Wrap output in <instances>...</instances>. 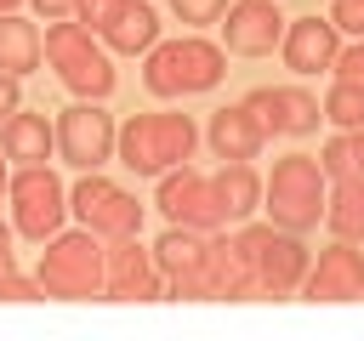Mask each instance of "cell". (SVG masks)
<instances>
[{
	"label": "cell",
	"instance_id": "obj_9",
	"mask_svg": "<svg viewBox=\"0 0 364 341\" xmlns=\"http://www.w3.org/2000/svg\"><path fill=\"white\" fill-rule=\"evenodd\" d=\"M57 159H68L74 170H102L108 159H114V114H102V102H74V108H63L57 114Z\"/></svg>",
	"mask_w": 364,
	"mask_h": 341
},
{
	"label": "cell",
	"instance_id": "obj_12",
	"mask_svg": "<svg viewBox=\"0 0 364 341\" xmlns=\"http://www.w3.org/2000/svg\"><path fill=\"white\" fill-rule=\"evenodd\" d=\"M245 108L262 119L267 136H313L318 119H324L318 97L301 91V85H256V91L245 97Z\"/></svg>",
	"mask_w": 364,
	"mask_h": 341
},
{
	"label": "cell",
	"instance_id": "obj_18",
	"mask_svg": "<svg viewBox=\"0 0 364 341\" xmlns=\"http://www.w3.org/2000/svg\"><path fill=\"white\" fill-rule=\"evenodd\" d=\"M210 148H216V159H256L262 153V142H267V131H262V119L239 102V108H216L210 114Z\"/></svg>",
	"mask_w": 364,
	"mask_h": 341
},
{
	"label": "cell",
	"instance_id": "obj_5",
	"mask_svg": "<svg viewBox=\"0 0 364 341\" xmlns=\"http://www.w3.org/2000/svg\"><path fill=\"white\" fill-rule=\"evenodd\" d=\"M233 244H239V256L256 273V296H290V290H301L307 261H313V250L301 244V233H284L273 222H239Z\"/></svg>",
	"mask_w": 364,
	"mask_h": 341
},
{
	"label": "cell",
	"instance_id": "obj_6",
	"mask_svg": "<svg viewBox=\"0 0 364 341\" xmlns=\"http://www.w3.org/2000/svg\"><path fill=\"white\" fill-rule=\"evenodd\" d=\"M165 290L176 301H245V296H256V273H250V261L239 256V244L228 233H210L205 256L188 273L165 278Z\"/></svg>",
	"mask_w": 364,
	"mask_h": 341
},
{
	"label": "cell",
	"instance_id": "obj_33",
	"mask_svg": "<svg viewBox=\"0 0 364 341\" xmlns=\"http://www.w3.org/2000/svg\"><path fill=\"white\" fill-rule=\"evenodd\" d=\"M40 17H74V0H34Z\"/></svg>",
	"mask_w": 364,
	"mask_h": 341
},
{
	"label": "cell",
	"instance_id": "obj_36",
	"mask_svg": "<svg viewBox=\"0 0 364 341\" xmlns=\"http://www.w3.org/2000/svg\"><path fill=\"white\" fill-rule=\"evenodd\" d=\"M6 176H11V170H6V153H0V193H6Z\"/></svg>",
	"mask_w": 364,
	"mask_h": 341
},
{
	"label": "cell",
	"instance_id": "obj_35",
	"mask_svg": "<svg viewBox=\"0 0 364 341\" xmlns=\"http://www.w3.org/2000/svg\"><path fill=\"white\" fill-rule=\"evenodd\" d=\"M11 273H17V250H11V244H0V284H6Z\"/></svg>",
	"mask_w": 364,
	"mask_h": 341
},
{
	"label": "cell",
	"instance_id": "obj_3",
	"mask_svg": "<svg viewBox=\"0 0 364 341\" xmlns=\"http://www.w3.org/2000/svg\"><path fill=\"white\" fill-rule=\"evenodd\" d=\"M34 278H40V296H57V301L102 296V239L91 227H74V233L57 227L34 261Z\"/></svg>",
	"mask_w": 364,
	"mask_h": 341
},
{
	"label": "cell",
	"instance_id": "obj_8",
	"mask_svg": "<svg viewBox=\"0 0 364 341\" xmlns=\"http://www.w3.org/2000/svg\"><path fill=\"white\" fill-rule=\"evenodd\" d=\"M68 210L80 216V227H91L97 239H131L142 233V205L136 193H125L119 182H108L102 170H80L74 193H68Z\"/></svg>",
	"mask_w": 364,
	"mask_h": 341
},
{
	"label": "cell",
	"instance_id": "obj_19",
	"mask_svg": "<svg viewBox=\"0 0 364 341\" xmlns=\"http://www.w3.org/2000/svg\"><path fill=\"white\" fill-rule=\"evenodd\" d=\"M102 40H108V51H125V57L148 51V45L159 40V17H154V6H148V0H125V6L102 23Z\"/></svg>",
	"mask_w": 364,
	"mask_h": 341
},
{
	"label": "cell",
	"instance_id": "obj_4",
	"mask_svg": "<svg viewBox=\"0 0 364 341\" xmlns=\"http://www.w3.org/2000/svg\"><path fill=\"white\" fill-rule=\"evenodd\" d=\"M324 182H330V176L318 170L313 153H284V159L273 165V176L262 182V210H267V222L284 227V233L318 227V216H324Z\"/></svg>",
	"mask_w": 364,
	"mask_h": 341
},
{
	"label": "cell",
	"instance_id": "obj_34",
	"mask_svg": "<svg viewBox=\"0 0 364 341\" xmlns=\"http://www.w3.org/2000/svg\"><path fill=\"white\" fill-rule=\"evenodd\" d=\"M347 148H353V165L364 170V125H358V131H347Z\"/></svg>",
	"mask_w": 364,
	"mask_h": 341
},
{
	"label": "cell",
	"instance_id": "obj_38",
	"mask_svg": "<svg viewBox=\"0 0 364 341\" xmlns=\"http://www.w3.org/2000/svg\"><path fill=\"white\" fill-rule=\"evenodd\" d=\"M0 11H17V0H0Z\"/></svg>",
	"mask_w": 364,
	"mask_h": 341
},
{
	"label": "cell",
	"instance_id": "obj_10",
	"mask_svg": "<svg viewBox=\"0 0 364 341\" xmlns=\"http://www.w3.org/2000/svg\"><path fill=\"white\" fill-rule=\"evenodd\" d=\"M102 296L108 301H159L165 296V273L154 267V250L136 233L102 244Z\"/></svg>",
	"mask_w": 364,
	"mask_h": 341
},
{
	"label": "cell",
	"instance_id": "obj_31",
	"mask_svg": "<svg viewBox=\"0 0 364 341\" xmlns=\"http://www.w3.org/2000/svg\"><path fill=\"white\" fill-rule=\"evenodd\" d=\"M34 296H40V278H28V273H11L0 284V301H34Z\"/></svg>",
	"mask_w": 364,
	"mask_h": 341
},
{
	"label": "cell",
	"instance_id": "obj_30",
	"mask_svg": "<svg viewBox=\"0 0 364 341\" xmlns=\"http://www.w3.org/2000/svg\"><path fill=\"white\" fill-rule=\"evenodd\" d=\"M330 23L358 40V34H364V0H336V6H330Z\"/></svg>",
	"mask_w": 364,
	"mask_h": 341
},
{
	"label": "cell",
	"instance_id": "obj_23",
	"mask_svg": "<svg viewBox=\"0 0 364 341\" xmlns=\"http://www.w3.org/2000/svg\"><path fill=\"white\" fill-rule=\"evenodd\" d=\"M0 68L17 74V80L28 68H40V28L17 11H0Z\"/></svg>",
	"mask_w": 364,
	"mask_h": 341
},
{
	"label": "cell",
	"instance_id": "obj_13",
	"mask_svg": "<svg viewBox=\"0 0 364 341\" xmlns=\"http://www.w3.org/2000/svg\"><path fill=\"white\" fill-rule=\"evenodd\" d=\"M301 290H307V301H358L364 296V250H353V239H336L330 250H318V261H307Z\"/></svg>",
	"mask_w": 364,
	"mask_h": 341
},
{
	"label": "cell",
	"instance_id": "obj_25",
	"mask_svg": "<svg viewBox=\"0 0 364 341\" xmlns=\"http://www.w3.org/2000/svg\"><path fill=\"white\" fill-rule=\"evenodd\" d=\"M324 119L336 125V131H358L364 125V85H353V80H336L330 91H324Z\"/></svg>",
	"mask_w": 364,
	"mask_h": 341
},
{
	"label": "cell",
	"instance_id": "obj_26",
	"mask_svg": "<svg viewBox=\"0 0 364 341\" xmlns=\"http://www.w3.org/2000/svg\"><path fill=\"white\" fill-rule=\"evenodd\" d=\"M171 11H176V23H188V28H205V23H222L228 0H171Z\"/></svg>",
	"mask_w": 364,
	"mask_h": 341
},
{
	"label": "cell",
	"instance_id": "obj_15",
	"mask_svg": "<svg viewBox=\"0 0 364 341\" xmlns=\"http://www.w3.org/2000/svg\"><path fill=\"white\" fill-rule=\"evenodd\" d=\"M279 51H284V68H296V74H318V68L336 63V51H341V28H336L330 17H284Z\"/></svg>",
	"mask_w": 364,
	"mask_h": 341
},
{
	"label": "cell",
	"instance_id": "obj_17",
	"mask_svg": "<svg viewBox=\"0 0 364 341\" xmlns=\"http://www.w3.org/2000/svg\"><path fill=\"white\" fill-rule=\"evenodd\" d=\"M210 188H216V205H222V227L233 222H250L256 210H262V176H256V165L250 159H222V170L210 176Z\"/></svg>",
	"mask_w": 364,
	"mask_h": 341
},
{
	"label": "cell",
	"instance_id": "obj_1",
	"mask_svg": "<svg viewBox=\"0 0 364 341\" xmlns=\"http://www.w3.org/2000/svg\"><path fill=\"white\" fill-rule=\"evenodd\" d=\"M228 74V51L205 34H182V40H154L148 45V91L154 97H193V91H210L222 85Z\"/></svg>",
	"mask_w": 364,
	"mask_h": 341
},
{
	"label": "cell",
	"instance_id": "obj_24",
	"mask_svg": "<svg viewBox=\"0 0 364 341\" xmlns=\"http://www.w3.org/2000/svg\"><path fill=\"white\" fill-rule=\"evenodd\" d=\"M85 45H91V28H85V23H74V17H51V28H46V40H40V57L57 68V63L80 57Z\"/></svg>",
	"mask_w": 364,
	"mask_h": 341
},
{
	"label": "cell",
	"instance_id": "obj_37",
	"mask_svg": "<svg viewBox=\"0 0 364 341\" xmlns=\"http://www.w3.org/2000/svg\"><path fill=\"white\" fill-rule=\"evenodd\" d=\"M0 244H11V227H6V222H0Z\"/></svg>",
	"mask_w": 364,
	"mask_h": 341
},
{
	"label": "cell",
	"instance_id": "obj_21",
	"mask_svg": "<svg viewBox=\"0 0 364 341\" xmlns=\"http://www.w3.org/2000/svg\"><path fill=\"white\" fill-rule=\"evenodd\" d=\"M57 80H63L74 97H85V102L114 97V63H108L97 45H85V51H80V57H68V63H57Z\"/></svg>",
	"mask_w": 364,
	"mask_h": 341
},
{
	"label": "cell",
	"instance_id": "obj_7",
	"mask_svg": "<svg viewBox=\"0 0 364 341\" xmlns=\"http://www.w3.org/2000/svg\"><path fill=\"white\" fill-rule=\"evenodd\" d=\"M6 199H11V233L34 239V244H46L68 216V193L51 165H17L6 176Z\"/></svg>",
	"mask_w": 364,
	"mask_h": 341
},
{
	"label": "cell",
	"instance_id": "obj_27",
	"mask_svg": "<svg viewBox=\"0 0 364 341\" xmlns=\"http://www.w3.org/2000/svg\"><path fill=\"white\" fill-rule=\"evenodd\" d=\"M318 170L336 182V176H347V170H358L353 165V148H347V131H336L330 142H324V159H318Z\"/></svg>",
	"mask_w": 364,
	"mask_h": 341
},
{
	"label": "cell",
	"instance_id": "obj_20",
	"mask_svg": "<svg viewBox=\"0 0 364 341\" xmlns=\"http://www.w3.org/2000/svg\"><path fill=\"white\" fill-rule=\"evenodd\" d=\"M324 222L336 239H364V170H347L336 176V188L324 193Z\"/></svg>",
	"mask_w": 364,
	"mask_h": 341
},
{
	"label": "cell",
	"instance_id": "obj_2",
	"mask_svg": "<svg viewBox=\"0 0 364 341\" xmlns=\"http://www.w3.org/2000/svg\"><path fill=\"white\" fill-rule=\"evenodd\" d=\"M193 148H199V125L188 114H131L114 131V153L136 176H159V170L193 159Z\"/></svg>",
	"mask_w": 364,
	"mask_h": 341
},
{
	"label": "cell",
	"instance_id": "obj_29",
	"mask_svg": "<svg viewBox=\"0 0 364 341\" xmlns=\"http://www.w3.org/2000/svg\"><path fill=\"white\" fill-rule=\"evenodd\" d=\"M330 68H336V80H353V85H364V34H358L353 45H341Z\"/></svg>",
	"mask_w": 364,
	"mask_h": 341
},
{
	"label": "cell",
	"instance_id": "obj_22",
	"mask_svg": "<svg viewBox=\"0 0 364 341\" xmlns=\"http://www.w3.org/2000/svg\"><path fill=\"white\" fill-rule=\"evenodd\" d=\"M205 227H188V222H171L165 233H159V244H148L154 250V267L165 273V278H176V273H188L199 256H205Z\"/></svg>",
	"mask_w": 364,
	"mask_h": 341
},
{
	"label": "cell",
	"instance_id": "obj_14",
	"mask_svg": "<svg viewBox=\"0 0 364 341\" xmlns=\"http://www.w3.org/2000/svg\"><path fill=\"white\" fill-rule=\"evenodd\" d=\"M222 17H228L222 23V40H228L233 57H267L279 45V34H284V11L273 0H239Z\"/></svg>",
	"mask_w": 364,
	"mask_h": 341
},
{
	"label": "cell",
	"instance_id": "obj_16",
	"mask_svg": "<svg viewBox=\"0 0 364 341\" xmlns=\"http://www.w3.org/2000/svg\"><path fill=\"white\" fill-rule=\"evenodd\" d=\"M0 153L11 159V165H46L51 153H57V131H51V119L46 114H6L0 119Z\"/></svg>",
	"mask_w": 364,
	"mask_h": 341
},
{
	"label": "cell",
	"instance_id": "obj_28",
	"mask_svg": "<svg viewBox=\"0 0 364 341\" xmlns=\"http://www.w3.org/2000/svg\"><path fill=\"white\" fill-rule=\"evenodd\" d=\"M119 6H125V0H74V23H85L91 34H102V23H108Z\"/></svg>",
	"mask_w": 364,
	"mask_h": 341
},
{
	"label": "cell",
	"instance_id": "obj_32",
	"mask_svg": "<svg viewBox=\"0 0 364 341\" xmlns=\"http://www.w3.org/2000/svg\"><path fill=\"white\" fill-rule=\"evenodd\" d=\"M17 108H23V91H17V74H6V68H0V119H6V114H17Z\"/></svg>",
	"mask_w": 364,
	"mask_h": 341
},
{
	"label": "cell",
	"instance_id": "obj_11",
	"mask_svg": "<svg viewBox=\"0 0 364 341\" xmlns=\"http://www.w3.org/2000/svg\"><path fill=\"white\" fill-rule=\"evenodd\" d=\"M159 210H165V222H188V227H205V233H216L222 227V205H216V188H210V176L199 170V165H171V170H159Z\"/></svg>",
	"mask_w": 364,
	"mask_h": 341
}]
</instances>
